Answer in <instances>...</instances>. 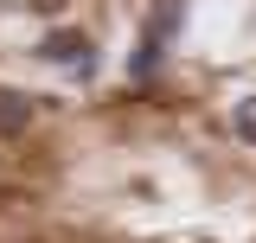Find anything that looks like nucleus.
<instances>
[{
	"mask_svg": "<svg viewBox=\"0 0 256 243\" xmlns=\"http://www.w3.org/2000/svg\"><path fill=\"white\" fill-rule=\"evenodd\" d=\"M180 26H186V0H154V13H148V32L154 38H180Z\"/></svg>",
	"mask_w": 256,
	"mask_h": 243,
	"instance_id": "3",
	"label": "nucleus"
},
{
	"mask_svg": "<svg viewBox=\"0 0 256 243\" xmlns=\"http://www.w3.org/2000/svg\"><path fill=\"white\" fill-rule=\"evenodd\" d=\"M230 128H237L244 141H256V96H244V102H230Z\"/></svg>",
	"mask_w": 256,
	"mask_h": 243,
	"instance_id": "5",
	"label": "nucleus"
},
{
	"mask_svg": "<svg viewBox=\"0 0 256 243\" xmlns=\"http://www.w3.org/2000/svg\"><path fill=\"white\" fill-rule=\"evenodd\" d=\"M160 64H166V38H154V32H141V45L128 52V77H134V84H148V77H154Z\"/></svg>",
	"mask_w": 256,
	"mask_h": 243,
	"instance_id": "2",
	"label": "nucleus"
},
{
	"mask_svg": "<svg viewBox=\"0 0 256 243\" xmlns=\"http://www.w3.org/2000/svg\"><path fill=\"white\" fill-rule=\"evenodd\" d=\"M32 122V96L26 90H0V134H20Z\"/></svg>",
	"mask_w": 256,
	"mask_h": 243,
	"instance_id": "4",
	"label": "nucleus"
},
{
	"mask_svg": "<svg viewBox=\"0 0 256 243\" xmlns=\"http://www.w3.org/2000/svg\"><path fill=\"white\" fill-rule=\"evenodd\" d=\"M38 58L58 64V70H70L77 84H90V77H96V45L84 38V32H70V26L45 32V38H38Z\"/></svg>",
	"mask_w": 256,
	"mask_h": 243,
	"instance_id": "1",
	"label": "nucleus"
}]
</instances>
